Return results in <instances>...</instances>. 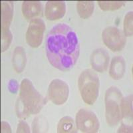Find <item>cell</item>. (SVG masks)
<instances>
[{"mask_svg":"<svg viewBox=\"0 0 133 133\" xmlns=\"http://www.w3.org/2000/svg\"><path fill=\"white\" fill-rule=\"evenodd\" d=\"M79 43L73 29L65 23L53 26L46 40V55L52 66L66 71L74 66L79 56Z\"/></svg>","mask_w":133,"mask_h":133,"instance_id":"6da1fadb","label":"cell"},{"mask_svg":"<svg viewBox=\"0 0 133 133\" xmlns=\"http://www.w3.org/2000/svg\"><path fill=\"white\" fill-rule=\"evenodd\" d=\"M45 104V99L35 89L30 80L24 79L20 85L19 97L17 101L16 112L21 118L39 113Z\"/></svg>","mask_w":133,"mask_h":133,"instance_id":"7a4b0ae2","label":"cell"},{"mask_svg":"<svg viewBox=\"0 0 133 133\" xmlns=\"http://www.w3.org/2000/svg\"><path fill=\"white\" fill-rule=\"evenodd\" d=\"M81 96L85 103L92 105L99 93V78L92 70L86 69L81 73L78 80Z\"/></svg>","mask_w":133,"mask_h":133,"instance_id":"3957f363","label":"cell"},{"mask_svg":"<svg viewBox=\"0 0 133 133\" xmlns=\"http://www.w3.org/2000/svg\"><path fill=\"white\" fill-rule=\"evenodd\" d=\"M123 95L116 87H110L105 93V114L107 123L110 127H115L121 120V103Z\"/></svg>","mask_w":133,"mask_h":133,"instance_id":"277c9868","label":"cell"},{"mask_svg":"<svg viewBox=\"0 0 133 133\" xmlns=\"http://www.w3.org/2000/svg\"><path fill=\"white\" fill-rule=\"evenodd\" d=\"M14 15V2H1V46L8 49L12 41L13 36L9 31V26Z\"/></svg>","mask_w":133,"mask_h":133,"instance_id":"5b68a950","label":"cell"},{"mask_svg":"<svg viewBox=\"0 0 133 133\" xmlns=\"http://www.w3.org/2000/svg\"><path fill=\"white\" fill-rule=\"evenodd\" d=\"M76 126L82 132L95 133L99 129V121L92 111L81 109L76 115Z\"/></svg>","mask_w":133,"mask_h":133,"instance_id":"8992f818","label":"cell"},{"mask_svg":"<svg viewBox=\"0 0 133 133\" xmlns=\"http://www.w3.org/2000/svg\"><path fill=\"white\" fill-rule=\"evenodd\" d=\"M104 45L112 51H120L126 44L124 33L116 27L110 26L103 30L102 33Z\"/></svg>","mask_w":133,"mask_h":133,"instance_id":"52a82bcc","label":"cell"},{"mask_svg":"<svg viewBox=\"0 0 133 133\" xmlns=\"http://www.w3.org/2000/svg\"><path fill=\"white\" fill-rule=\"evenodd\" d=\"M69 94L68 85L61 79H54L48 88V97L56 105L63 104L67 101Z\"/></svg>","mask_w":133,"mask_h":133,"instance_id":"ba28073f","label":"cell"},{"mask_svg":"<svg viewBox=\"0 0 133 133\" xmlns=\"http://www.w3.org/2000/svg\"><path fill=\"white\" fill-rule=\"evenodd\" d=\"M45 25L41 19L35 18L29 23L26 32V42L30 47L37 48L41 45Z\"/></svg>","mask_w":133,"mask_h":133,"instance_id":"9c48e42d","label":"cell"},{"mask_svg":"<svg viewBox=\"0 0 133 133\" xmlns=\"http://www.w3.org/2000/svg\"><path fill=\"white\" fill-rule=\"evenodd\" d=\"M66 12V4L63 1H49L45 9V17L50 21L62 18Z\"/></svg>","mask_w":133,"mask_h":133,"instance_id":"30bf717a","label":"cell"},{"mask_svg":"<svg viewBox=\"0 0 133 133\" xmlns=\"http://www.w3.org/2000/svg\"><path fill=\"white\" fill-rule=\"evenodd\" d=\"M109 55L103 49H97L92 52L91 57L92 67L97 72L103 73L108 68Z\"/></svg>","mask_w":133,"mask_h":133,"instance_id":"8fae6325","label":"cell"},{"mask_svg":"<svg viewBox=\"0 0 133 133\" xmlns=\"http://www.w3.org/2000/svg\"><path fill=\"white\" fill-rule=\"evenodd\" d=\"M21 10L23 16L27 19H30L41 15L42 5L39 1H24L22 3Z\"/></svg>","mask_w":133,"mask_h":133,"instance_id":"7c38bea8","label":"cell"},{"mask_svg":"<svg viewBox=\"0 0 133 133\" xmlns=\"http://www.w3.org/2000/svg\"><path fill=\"white\" fill-rule=\"evenodd\" d=\"M121 112L123 124L132 126V95L122 98Z\"/></svg>","mask_w":133,"mask_h":133,"instance_id":"4fadbf2b","label":"cell"},{"mask_svg":"<svg viewBox=\"0 0 133 133\" xmlns=\"http://www.w3.org/2000/svg\"><path fill=\"white\" fill-rule=\"evenodd\" d=\"M126 70V63L124 58L116 56L112 58L110 63L109 74L112 79L118 80L124 76Z\"/></svg>","mask_w":133,"mask_h":133,"instance_id":"5bb4252c","label":"cell"},{"mask_svg":"<svg viewBox=\"0 0 133 133\" xmlns=\"http://www.w3.org/2000/svg\"><path fill=\"white\" fill-rule=\"evenodd\" d=\"M12 63L14 69L17 73H21L26 65L25 52L23 47H17L13 54Z\"/></svg>","mask_w":133,"mask_h":133,"instance_id":"9a60e30c","label":"cell"},{"mask_svg":"<svg viewBox=\"0 0 133 133\" xmlns=\"http://www.w3.org/2000/svg\"><path fill=\"white\" fill-rule=\"evenodd\" d=\"M95 8V3L92 1H78L77 2V12L83 19H87L91 16Z\"/></svg>","mask_w":133,"mask_h":133,"instance_id":"2e32d148","label":"cell"},{"mask_svg":"<svg viewBox=\"0 0 133 133\" xmlns=\"http://www.w3.org/2000/svg\"><path fill=\"white\" fill-rule=\"evenodd\" d=\"M77 132L75 123L70 116H64L59 121L57 125V132L73 133Z\"/></svg>","mask_w":133,"mask_h":133,"instance_id":"e0dca14e","label":"cell"},{"mask_svg":"<svg viewBox=\"0 0 133 133\" xmlns=\"http://www.w3.org/2000/svg\"><path fill=\"white\" fill-rule=\"evenodd\" d=\"M97 3L102 10L113 11L122 8L125 2L123 1H98Z\"/></svg>","mask_w":133,"mask_h":133,"instance_id":"ac0fdd59","label":"cell"},{"mask_svg":"<svg viewBox=\"0 0 133 133\" xmlns=\"http://www.w3.org/2000/svg\"><path fill=\"white\" fill-rule=\"evenodd\" d=\"M133 14L132 11L127 13L125 15L124 19V32L127 36H132V35L133 25H132V18Z\"/></svg>","mask_w":133,"mask_h":133,"instance_id":"d6986e66","label":"cell"},{"mask_svg":"<svg viewBox=\"0 0 133 133\" xmlns=\"http://www.w3.org/2000/svg\"><path fill=\"white\" fill-rule=\"evenodd\" d=\"M17 132H30V129L29 125L25 121H21L19 123L17 129Z\"/></svg>","mask_w":133,"mask_h":133,"instance_id":"ffe728a7","label":"cell"},{"mask_svg":"<svg viewBox=\"0 0 133 133\" xmlns=\"http://www.w3.org/2000/svg\"><path fill=\"white\" fill-rule=\"evenodd\" d=\"M18 83L14 79H12L9 81V85H8V88H9V90L11 92H16L18 90Z\"/></svg>","mask_w":133,"mask_h":133,"instance_id":"44dd1931","label":"cell"},{"mask_svg":"<svg viewBox=\"0 0 133 133\" xmlns=\"http://www.w3.org/2000/svg\"><path fill=\"white\" fill-rule=\"evenodd\" d=\"M118 132H132V126L122 123L121 127L118 129Z\"/></svg>","mask_w":133,"mask_h":133,"instance_id":"7402d4cb","label":"cell"},{"mask_svg":"<svg viewBox=\"0 0 133 133\" xmlns=\"http://www.w3.org/2000/svg\"><path fill=\"white\" fill-rule=\"evenodd\" d=\"M1 132H11V129L10 126L5 121H2V123H1Z\"/></svg>","mask_w":133,"mask_h":133,"instance_id":"603a6c76","label":"cell"}]
</instances>
